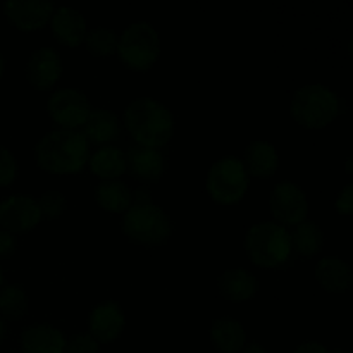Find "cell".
Returning <instances> with one entry per match:
<instances>
[{
    "instance_id": "obj_1",
    "label": "cell",
    "mask_w": 353,
    "mask_h": 353,
    "mask_svg": "<svg viewBox=\"0 0 353 353\" xmlns=\"http://www.w3.org/2000/svg\"><path fill=\"white\" fill-rule=\"evenodd\" d=\"M34 159L52 174H76L88 162V141L76 130L52 131L37 143Z\"/></svg>"
},
{
    "instance_id": "obj_2",
    "label": "cell",
    "mask_w": 353,
    "mask_h": 353,
    "mask_svg": "<svg viewBox=\"0 0 353 353\" xmlns=\"http://www.w3.org/2000/svg\"><path fill=\"white\" fill-rule=\"evenodd\" d=\"M124 124L140 147H164L174 133V119L168 107L152 99H138L124 110Z\"/></svg>"
},
{
    "instance_id": "obj_3",
    "label": "cell",
    "mask_w": 353,
    "mask_h": 353,
    "mask_svg": "<svg viewBox=\"0 0 353 353\" xmlns=\"http://www.w3.org/2000/svg\"><path fill=\"white\" fill-rule=\"evenodd\" d=\"M245 248L250 261L259 268H279L292 255V238L281 224L261 223L248 230Z\"/></svg>"
},
{
    "instance_id": "obj_4",
    "label": "cell",
    "mask_w": 353,
    "mask_h": 353,
    "mask_svg": "<svg viewBox=\"0 0 353 353\" xmlns=\"http://www.w3.org/2000/svg\"><path fill=\"white\" fill-rule=\"evenodd\" d=\"M123 233L138 245L159 247L169 240L172 224L161 207L154 205L152 202H137L124 214Z\"/></svg>"
},
{
    "instance_id": "obj_5",
    "label": "cell",
    "mask_w": 353,
    "mask_h": 353,
    "mask_svg": "<svg viewBox=\"0 0 353 353\" xmlns=\"http://www.w3.org/2000/svg\"><path fill=\"white\" fill-rule=\"evenodd\" d=\"M290 112L300 126L319 130L336 119L340 114V102L326 86L307 85L293 95Z\"/></svg>"
},
{
    "instance_id": "obj_6",
    "label": "cell",
    "mask_w": 353,
    "mask_h": 353,
    "mask_svg": "<svg viewBox=\"0 0 353 353\" xmlns=\"http://www.w3.org/2000/svg\"><path fill=\"white\" fill-rule=\"evenodd\" d=\"M161 52L157 31L148 23H133L117 40V54L124 65L143 72L155 64Z\"/></svg>"
},
{
    "instance_id": "obj_7",
    "label": "cell",
    "mask_w": 353,
    "mask_h": 353,
    "mask_svg": "<svg viewBox=\"0 0 353 353\" xmlns=\"http://www.w3.org/2000/svg\"><path fill=\"white\" fill-rule=\"evenodd\" d=\"M248 188V174L236 157H224L210 168L207 174V192L221 205L238 203Z\"/></svg>"
},
{
    "instance_id": "obj_8",
    "label": "cell",
    "mask_w": 353,
    "mask_h": 353,
    "mask_svg": "<svg viewBox=\"0 0 353 353\" xmlns=\"http://www.w3.org/2000/svg\"><path fill=\"white\" fill-rule=\"evenodd\" d=\"M47 112L54 119V123L64 130H76L88 119L90 105L81 92L62 88L52 93L47 102Z\"/></svg>"
},
{
    "instance_id": "obj_9",
    "label": "cell",
    "mask_w": 353,
    "mask_h": 353,
    "mask_svg": "<svg viewBox=\"0 0 353 353\" xmlns=\"http://www.w3.org/2000/svg\"><path fill=\"white\" fill-rule=\"evenodd\" d=\"M41 212L38 202L28 195H14L0 203V226L10 234H24L38 226Z\"/></svg>"
},
{
    "instance_id": "obj_10",
    "label": "cell",
    "mask_w": 353,
    "mask_h": 353,
    "mask_svg": "<svg viewBox=\"0 0 353 353\" xmlns=\"http://www.w3.org/2000/svg\"><path fill=\"white\" fill-rule=\"evenodd\" d=\"M271 212L285 226H299L307 217V199L302 188L288 181L274 186L271 195Z\"/></svg>"
},
{
    "instance_id": "obj_11",
    "label": "cell",
    "mask_w": 353,
    "mask_h": 353,
    "mask_svg": "<svg viewBox=\"0 0 353 353\" xmlns=\"http://www.w3.org/2000/svg\"><path fill=\"white\" fill-rule=\"evenodd\" d=\"M6 17L21 31L41 30L54 14V3L47 0H9L3 3Z\"/></svg>"
},
{
    "instance_id": "obj_12",
    "label": "cell",
    "mask_w": 353,
    "mask_h": 353,
    "mask_svg": "<svg viewBox=\"0 0 353 353\" xmlns=\"http://www.w3.org/2000/svg\"><path fill=\"white\" fill-rule=\"evenodd\" d=\"M61 55L50 47H41L34 50L26 64L28 83L40 92L50 90L61 78Z\"/></svg>"
},
{
    "instance_id": "obj_13",
    "label": "cell",
    "mask_w": 353,
    "mask_h": 353,
    "mask_svg": "<svg viewBox=\"0 0 353 353\" xmlns=\"http://www.w3.org/2000/svg\"><path fill=\"white\" fill-rule=\"evenodd\" d=\"M124 324H126V319H124L123 309L116 302H103L90 312V336L97 343H112L121 336Z\"/></svg>"
},
{
    "instance_id": "obj_14",
    "label": "cell",
    "mask_w": 353,
    "mask_h": 353,
    "mask_svg": "<svg viewBox=\"0 0 353 353\" xmlns=\"http://www.w3.org/2000/svg\"><path fill=\"white\" fill-rule=\"evenodd\" d=\"M65 336L57 327L48 324H34L21 333L19 347L23 353H64Z\"/></svg>"
},
{
    "instance_id": "obj_15",
    "label": "cell",
    "mask_w": 353,
    "mask_h": 353,
    "mask_svg": "<svg viewBox=\"0 0 353 353\" xmlns=\"http://www.w3.org/2000/svg\"><path fill=\"white\" fill-rule=\"evenodd\" d=\"M126 171L143 183H154L165 171L164 155L155 148L133 147L126 155Z\"/></svg>"
},
{
    "instance_id": "obj_16",
    "label": "cell",
    "mask_w": 353,
    "mask_h": 353,
    "mask_svg": "<svg viewBox=\"0 0 353 353\" xmlns=\"http://www.w3.org/2000/svg\"><path fill=\"white\" fill-rule=\"evenodd\" d=\"M52 33L59 43L65 47H78L86 37L85 17L71 7H59L52 14Z\"/></svg>"
},
{
    "instance_id": "obj_17",
    "label": "cell",
    "mask_w": 353,
    "mask_h": 353,
    "mask_svg": "<svg viewBox=\"0 0 353 353\" xmlns=\"http://www.w3.org/2000/svg\"><path fill=\"white\" fill-rule=\"evenodd\" d=\"M219 293L231 302H247L257 293L259 283L252 272L245 269H231L226 271L217 281Z\"/></svg>"
},
{
    "instance_id": "obj_18",
    "label": "cell",
    "mask_w": 353,
    "mask_h": 353,
    "mask_svg": "<svg viewBox=\"0 0 353 353\" xmlns=\"http://www.w3.org/2000/svg\"><path fill=\"white\" fill-rule=\"evenodd\" d=\"M83 126H85L83 137L86 138V141H92L93 145L109 143V141L116 140L121 133L117 116L105 109L90 110L88 119Z\"/></svg>"
},
{
    "instance_id": "obj_19",
    "label": "cell",
    "mask_w": 353,
    "mask_h": 353,
    "mask_svg": "<svg viewBox=\"0 0 353 353\" xmlns=\"http://www.w3.org/2000/svg\"><path fill=\"white\" fill-rule=\"evenodd\" d=\"M316 279L326 292L343 293L352 286V271L340 259L326 257L317 262Z\"/></svg>"
},
{
    "instance_id": "obj_20",
    "label": "cell",
    "mask_w": 353,
    "mask_h": 353,
    "mask_svg": "<svg viewBox=\"0 0 353 353\" xmlns=\"http://www.w3.org/2000/svg\"><path fill=\"white\" fill-rule=\"evenodd\" d=\"M210 340L212 345L223 353H238L243 350L247 334L243 326L231 317H221L212 323L210 327Z\"/></svg>"
},
{
    "instance_id": "obj_21",
    "label": "cell",
    "mask_w": 353,
    "mask_h": 353,
    "mask_svg": "<svg viewBox=\"0 0 353 353\" xmlns=\"http://www.w3.org/2000/svg\"><path fill=\"white\" fill-rule=\"evenodd\" d=\"M278 162L276 148L268 141H252L245 150V171L255 178H271Z\"/></svg>"
},
{
    "instance_id": "obj_22",
    "label": "cell",
    "mask_w": 353,
    "mask_h": 353,
    "mask_svg": "<svg viewBox=\"0 0 353 353\" xmlns=\"http://www.w3.org/2000/svg\"><path fill=\"white\" fill-rule=\"evenodd\" d=\"M95 200L107 212L121 214L130 209L133 195H131V190L128 188L126 183L110 179V181H102L97 186Z\"/></svg>"
},
{
    "instance_id": "obj_23",
    "label": "cell",
    "mask_w": 353,
    "mask_h": 353,
    "mask_svg": "<svg viewBox=\"0 0 353 353\" xmlns=\"http://www.w3.org/2000/svg\"><path fill=\"white\" fill-rule=\"evenodd\" d=\"M88 168L99 178L116 179L126 172V155L114 147H103L88 157Z\"/></svg>"
},
{
    "instance_id": "obj_24",
    "label": "cell",
    "mask_w": 353,
    "mask_h": 353,
    "mask_svg": "<svg viewBox=\"0 0 353 353\" xmlns=\"http://www.w3.org/2000/svg\"><path fill=\"white\" fill-rule=\"evenodd\" d=\"M292 238V250L295 248L303 257H312L319 254L324 247V234L319 228L310 221H303L295 228L293 233H290Z\"/></svg>"
},
{
    "instance_id": "obj_25",
    "label": "cell",
    "mask_w": 353,
    "mask_h": 353,
    "mask_svg": "<svg viewBox=\"0 0 353 353\" xmlns=\"http://www.w3.org/2000/svg\"><path fill=\"white\" fill-rule=\"evenodd\" d=\"M28 312V296L23 286L7 285L0 288V314L10 321L23 319Z\"/></svg>"
},
{
    "instance_id": "obj_26",
    "label": "cell",
    "mask_w": 353,
    "mask_h": 353,
    "mask_svg": "<svg viewBox=\"0 0 353 353\" xmlns=\"http://www.w3.org/2000/svg\"><path fill=\"white\" fill-rule=\"evenodd\" d=\"M86 48L95 57H109L117 52V34L109 28H95L85 37Z\"/></svg>"
},
{
    "instance_id": "obj_27",
    "label": "cell",
    "mask_w": 353,
    "mask_h": 353,
    "mask_svg": "<svg viewBox=\"0 0 353 353\" xmlns=\"http://www.w3.org/2000/svg\"><path fill=\"white\" fill-rule=\"evenodd\" d=\"M38 207H40L41 216L48 217V219H57L59 216L64 214L65 207H68V200L62 193L47 192L38 200Z\"/></svg>"
},
{
    "instance_id": "obj_28",
    "label": "cell",
    "mask_w": 353,
    "mask_h": 353,
    "mask_svg": "<svg viewBox=\"0 0 353 353\" xmlns=\"http://www.w3.org/2000/svg\"><path fill=\"white\" fill-rule=\"evenodd\" d=\"M17 176V162L12 152L6 147H0V188L12 185Z\"/></svg>"
},
{
    "instance_id": "obj_29",
    "label": "cell",
    "mask_w": 353,
    "mask_h": 353,
    "mask_svg": "<svg viewBox=\"0 0 353 353\" xmlns=\"http://www.w3.org/2000/svg\"><path fill=\"white\" fill-rule=\"evenodd\" d=\"M100 347L90 334H76L65 345L64 353H99Z\"/></svg>"
},
{
    "instance_id": "obj_30",
    "label": "cell",
    "mask_w": 353,
    "mask_h": 353,
    "mask_svg": "<svg viewBox=\"0 0 353 353\" xmlns=\"http://www.w3.org/2000/svg\"><path fill=\"white\" fill-rule=\"evenodd\" d=\"M16 238L9 231L0 230V259H7L16 252Z\"/></svg>"
},
{
    "instance_id": "obj_31",
    "label": "cell",
    "mask_w": 353,
    "mask_h": 353,
    "mask_svg": "<svg viewBox=\"0 0 353 353\" xmlns=\"http://www.w3.org/2000/svg\"><path fill=\"white\" fill-rule=\"evenodd\" d=\"M353 186L352 185H347L345 186V190L341 192L340 199L336 200V210L340 214H352L353 210Z\"/></svg>"
},
{
    "instance_id": "obj_32",
    "label": "cell",
    "mask_w": 353,
    "mask_h": 353,
    "mask_svg": "<svg viewBox=\"0 0 353 353\" xmlns=\"http://www.w3.org/2000/svg\"><path fill=\"white\" fill-rule=\"evenodd\" d=\"M293 353H333V352H330L324 345L316 343V341H307V343L300 345V347Z\"/></svg>"
},
{
    "instance_id": "obj_33",
    "label": "cell",
    "mask_w": 353,
    "mask_h": 353,
    "mask_svg": "<svg viewBox=\"0 0 353 353\" xmlns=\"http://www.w3.org/2000/svg\"><path fill=\"white\" fill-rule=\"evenodd\" d=\"M241 353H265V350L259 343H250L247 347H243Z\"/></svg>"
},
{
    "instance_id": "obj_34",
    "label": "cell",
    "mask_w": 353,
    "mask_h": 353,
    "mask_svg": "<svg viewBox=\"0 0 353 353\" xmlns=\"http://www.w3.org/2000/svg\"><path fill=\"white\" fill-rule=\"evenodd\" d=\"M3 336H6V324H3V321L0 319V343H2Z\"/></svg>"
},
{
    "instance_id": "obj_35",
    "label": "cell",
    "mask_w": 353,
    "mask_h": 353,
    "mask_svg": "<svg viewBox=\"0 0 353 353\" xmlns=\"http://www.w3.org/2000/svg\"><path fill=\"white\" fill-rule=\"evenodd\" d=\"M3 71H6V61H3L2 54H0V78H2Z\"/></svg>"
},
{
    "instance_id": "obj_36",
    "label": "cell",
    "mask_w": 353,
    "mask_h": 353,
    "mask_svg": "<svg viewBox=\"0 0 353 353\" xmlns=\"http://www.w3.org/2000/svg\"><path fill=\"white\" fill-rule=\"evenodd\" d=\"M2 283H3V274H2V269H0V288H2Z\"/></svg>"
},
{
    "instance_id": "obj_37",
    "label": "cell",
    "mask_w": 353,
    "mask_h": 353,
    "mask_svg": "<svg viewBox=\"0 0 353 353\" xmlns=\"http://www.w3.org/2000/svg\"><path fill=\"white\" fill-rule=\"evenodd\" d=\"M333 353H345V352H341V350H336V352H333Z\"/></svg>"
}]
</instances>
